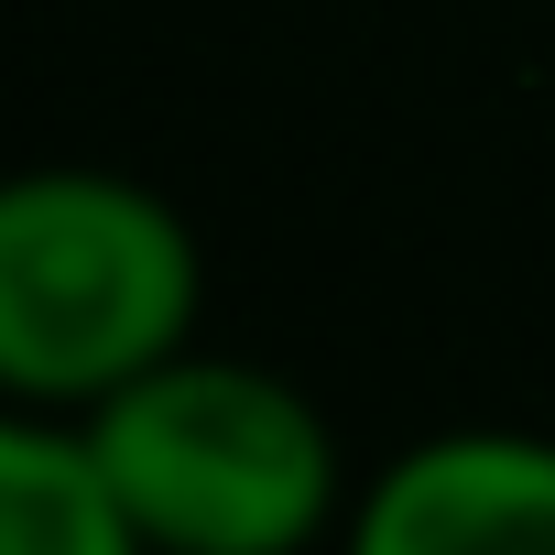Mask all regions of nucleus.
Segmentation results:
<instances>
[{"label": "nucleus", "instance_id": "1", "mask_svg": "<svg viewBox=\"0 0 555 555\" xmlns=\"http://www.w3.org/2000/svg\"><path fill=\"white\" fill-rule=\"evenodd\" d=\"M207 261L175 196L34 164L0 185V392L12 414H99L109 392L153 382L196 349Z\"/></svg>", "mask_w": 555, "mask_h": 555}, {"label": "nucleus", "instance_id": "2", "mask_svg": "<svg viewBox=\"0 0 555 555\" xmlns=\"http://www.w3.org/2000/svg\"><path fill=\"white\" fill-rule=\"evenodd\" d=\"M77 436L153 555H317L349 512L327 414L250 360L185 349L77 414Z\"/></svg>", "mask_w": 555, "mask_h": 555}, {"label": "nucleus", "instance_id": "3", "mask_svg": "<svg viewBox=\"0 0 555 555\" xmlns=\"http://www.w3.org/2000/svg\"><path fill=\"white\" fill-rule=\"evenodd\" d=\"M349 555H555V436L447 425L360 479Z\"/></svg>", "mask_w": 555, "mask_h": 555}, {"label": "nucleus", "instance_id": "4", "mask_svg": "<svg viewBox=\"0 0 555 555\" xmlns=\"http://www.w3.org/2000/svg\"><path fill=\"white\" fill-rule=\"evenodd\" d=\"M0 555H153L66 414L0 425Z\"/></svg>", "mask_w": 555, "mask_h": 555}]
</instances>
